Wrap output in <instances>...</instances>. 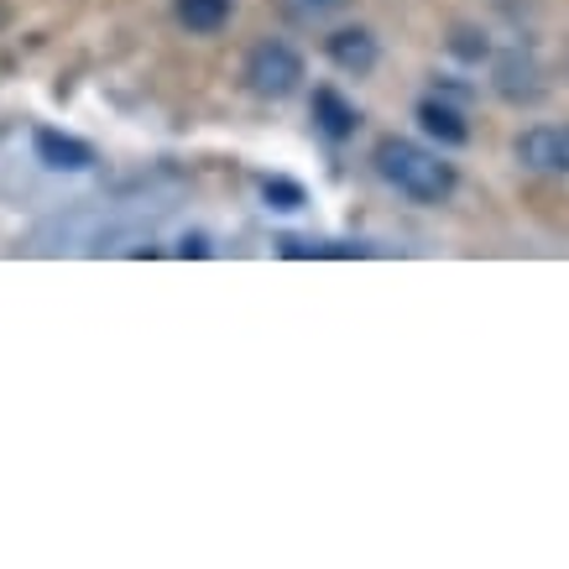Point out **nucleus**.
I'll use <instances>...</instances> for the list:
<instances>
[{"label": "nucleus", "instance_id": "9d476101", "mask_svg": "<svg viewBox=\"0 0 569 569\" xmlns=\"http://www.w3.org/2000/svg\"><path fill=\"white\" fill-rule=\"evenodd\" d=\"M346 0H282V11L293 21H325L329 11H340Z\"/></svg>", "mask_w": 569, "mask_h": 569}, {"label": "nucleus", "instance_id": "f03ea898", "mask_svg": "<svg viewBox=\"0 0 569 569\" xmlns=\"http://www.w3.org/2000/svg\"><path fill=\"white\" fill-rule=\"evenodd\" d=\"M298 79H303V58H298L288 42H261V48L246 58V84L257 89L261 100L293 94Z\"/></svg>", "mask_w": 569, "mask_h": 569}, {"label": "nucleus", "instance_id": "7ed1b4c3", "mask_svg": "<svg viewBox=\"0 0 569 569\" xmlns=\"http://www.w3.org/2000/svg\"><path fill=\"white\" fill-rule=\"evenodd\" d=\"M518 157L538 173H569V131L565 126H533L518 137Z\"/></svg>", "mask_w": 569, "mask_h": 569}, {"label": "nucleus", "instance_id": "423d86ee", "mask_svg": "<svg viewBox=\"0 0 569 569\" xmlns=\"http://www.w3.org/2000/svg\"><path fill=\"white\" fill-rule=\"evenodd\" d=\"M313 116H319V126H325L335 141L356 137V126H361V116H356V104L340 94V89H313Z\"/></svg>", "mask_w": 569, "mask_h": 569}, {"label": "nucleus", "instance_id": "39448f33", "mask_svg": "<svg viewBox=\"0 0 569 569\" xmlns=\"http://www.w3.org/2000/svg\"><path fill=\"white\" fill-rule=\"evenodd\" d=\"M329 58L350 73H366L371 63H377V37L366 32V27H346V32L329 37Z\"/></svg>", "mask_w": 569, "mask_h": 569}, {"label": "nucleus", "instance_id": "f257e3e1", "mask_svg": "<svg viewBox=\"0 0 569 569\" xmlns=\"http://www.w3.org/2000/svg\"><path fill=\"white\" fill-rule=\"evenodd\" d=\"M377 173L392 183L397 193H408L418 204H445L455 193V168H449L439 152L418 147V141H402V137H387L377 141Z\"/></svg>", "mask_w": 569, "mask_h": 569}, {"label": "nucleus", "instance_id": "20e7f679", "mask_svg": "<svg viewBox=\"0 0 569 569\" xmlns=\"http://www.w3.org/2000/svg\"><path fill=\"white\" fill-rule=\"evenodd\" d=\"M37 157L48 162V168H63V173H79V168H89L94 162V152H89V141H79V137H63V131H37Z\"/></svg>", "mask_w": 569, "mask_h": 569}, {"label": "nucleus", "instance_id": "0eeeda50", "mask_svg": "<svg viewBox=\"0 0 569 569\" xmlns=\"http://www.w3.org/2000/svg\"><path fill=\"white\" fill-rule=\"evenodd\" d=\"M418 121H423V131H429V137L445 141V147H466V141H470V126L460 121V110H449V104H439V100L418 104Z\"/></svg>", "mask_w": 569, "mask_h": 569}, {"label": "nucleus", "instance_id": "1a4fd4ad", "mask_svg": "<svg viewBox=\"0 0 569 569\" xmlns=\"http://www.w3.org/2000/svg\"><path fill=\"white\" fill-rule=\"evenodd\" d=\"M261 193H267V204L272 209H303V189H298L293 178H267Z\"/></svg>", "mask_w": 569, "mask_h": 569}, {"label": "nucleus", "instance_id": "6e6552de", "mask_svg": "<svg viewBox=\"0 0 569 569\" xmlns=\"http://www.w3.org/2000/svg\"><path fill=\"white\" fill-rule=\"evenodd\" d=\"M178 21L189 27V32H220L224 21H230V0H178L173 6Z\"/></svg>", "mask_w": 569, "mask_h": 569}]
</instances>
